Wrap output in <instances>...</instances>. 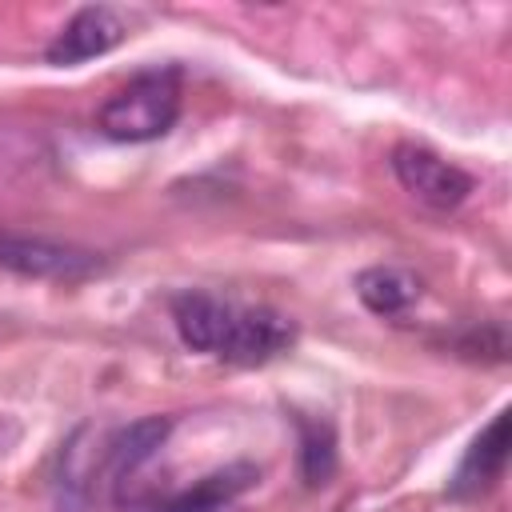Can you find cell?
I'll return each instance as SVG.
<instances>
[{
  "instance_id": "obj_1",
  "label": "cell",
  "mask_w": 512,
  "mask_h": 512,
  "mask_svg": "<svg viewBox=\"0 0 512 512\" xmlns=\"http://www.w3.org/2000/svg\"><path fill=\"white\" fill-rule=\"evenodd\" d=\"M176 116H180V76L176 68H152L128 80L120 92H112L100 104L96 124L108 140L144 144V140H160L176 124Z\"/></svg>"
},
{
  "instance_id": "obj_2",
  "label": "cell",
  "mask_w": 512,
  "mask_h": 512,
  "mask_svg": "<svg viewBox=\"0 0 512 512\" xmlns=\"http://www.w3.org/2000/svg\"><path fill=\"white\" fill-rule=\"evenodd\" d=\"M392 172L404 184V192H412L420 204L440 208V212L460 208L472 192V176L424 144H396L392 148Z\"/></svg>"
},
{
  "instance_id": "obj_3",
  "label": "cell",
  "mask_w": 512,
  "mask_h": 512,
  "mask_svg": "<svg viewBox=\"0 0 512 512\" xmlns=\"http://www.w3.org/2000/svg\"><path fill=\"white\" fill-rule=\"evenodd\" d=\"M0 264L16 276L32 280H84L100 272V256L76 244L44 240V236H0Z\"/></svg>"
},
{
  "instance_id": "obj_4",
  "label": "cell",
  "mask_w": 512,
  "mask_h": 512,
  "mask_svg": "<svg viewBox=\"0 0 512 512\" xmlns=\"http://www.w3.org/2000/svg\"><path fill=\"white\" fill-rule=\"evenodd\" d=\"M128 36V20L108 8V4H88L80 12H72V20L52 36L48 44V64H84V60H96L104 52H112L120 40Z\"/></svg>"
},
{
  "instance_id": "obj_5",
  "label": "cell",
  "mask_w": 512,
  "mask_h": 512,
  "mask_svg": "<svg viewBox=\"0 0 512 512\" xmlns=\"http://www.w3.org/2000/svg\"><path fill=\"white\" fill-rule=\"evenodd\" d=\"M292 340H296V328L280 312H272V308H236L232 324H228V336H224V348H220V360L264 364V360L288 352Z\"/></svg>"
},
{
  "instance_id": "obj_6",
  "label": "cell",
  "mask_w": 512,
  "mask_h": 512,
  "mask_svg": "<svg viewBox=\"0 0 512 512\" xmlns=\"http://www.w3.org/2000/svg\"><path fill=\"white\" fill-rule=\"evenodd\" d=\"M260 480V472L252 464H228L216 468L208 476H200L196 484L180 488L176 496L152 504L148 512H236V500Z\"/></svg>"
},
{
  "instance_id": "obj_7",
  "label": "cell",
  "mask_w": 512,
  "mask_h": 512,
  "mask_svg": "<svg viewBox=\"0 0 512 512\" xmlns=\"http://www.w3.org/2000/svg\"><path fill=\"white\" fill-rule=\"evenodd\" d=\"M232 312H236V304L216 300V296H208V292H184V296L172 300L176 332H180V340H184L192 352H212V356H220L224 336H228V324H232Z\"/></svg>"
},
{
  "instance_id": "obj_8",
  "label": "cell",
  "mask_w": 512,
  "mask_h": 512,
  "mask_svg": "<svg viewBox=\"0 0 512 512\" xmlns=\"http://www.w3.org/2000/svg\"><path fill=\"white\" fill-rule=\"evenodd\" d=\"M504 464H508V416L500 412V416H492V424H488V428L472 440V448L464 452V460H460V468H456L448 492L460 496V500L480 496L492 480H500Z\"/></svg>"
},
{
  "instance_id": "obj_9",
  "label": "cell",
  "mask_w": 512,
  "mask_h": 512,
  "mask_svg": "<svg viewBox=\"0 0 512 512\" xmlns=\"http://www.w3.org/2000/svg\"><path fill=\"white\" fill-rule=\"evenodd\" d=\"M420 292V276L400 264H372L356 276V296L372 316H400L420 300Z\"/></svg>"
},
{
  "instance_id": "obj_10",
  "label": "cell",
  "mask_w": 512,
  "mask_h": 512,
  "mask_svg": "<svg viewBox=\"0 0 512 512\" xmlns=\"http://www.w3.org/2000/svg\"><path fill=\"white\" fill-rule=\"evenodd\" d=\"M168 428H172V420H164V416L136 420V424H128V428L108 444V460H112V472H116L120 484L132 480V476L156 456V448L164 444Z\"/></svg>"
},
{
  "instance_id": "obj_11",
  "label": "cell",
  "mask_w": 512,
  "mask_h": 512,
  "mask_svg": "<svg viewBox=\"0 0 512 512\" xmlns=\"http://www.w3.org/2000/svg\"><path fill=\"white\" fill-rule=\"evenodd\" d=\"M300 472L308 484H324L336 472V436L324 420H300Z\"/></svg>"
}]
</instances>
